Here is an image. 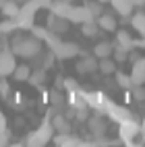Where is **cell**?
<instances>
[{"mask_svg":"<svg viewBox=\"0 0 145 147\" xmlns=\"http://www.w3.org/2000/svg\"><path fill=\"white\" fill-rule=\"evenodd\" d=\"M52 126H54V133H71L73 131V126H71V120L66 118L64 114H54V118H52Z\"/></svg>","mask_w":145,"mask_h":147,"instance_id":"14","label":"cell"},{"mask_svg":"<svg viewBox=\"0 0 145 147\" xmlns=\"http://www.w3.org/2000/svg\"><path fill=\"white\" fill-rule=\"evenodd\" d=\"M110 4L114 6V11L118 13L120 17H131L133 8H135L133 0H110Z\"/></svg>","mask_w":145,"mask_h":147,"instance_id":"15","label":"cell"},{"mask_svg":"<svg viewBox=\"0 0 145 147\" xmlns=\"http://www.w3.org/2000/svg\"><path fill=\"white\" fill-rule=\"evenodd\" d=\"M69 23H75V25H81V23H85V21H89V19H93L91 17V13L87 11V6L83 4V6H75L73 4V8H71V13H69Z\"/></svg>","mask_w":145,"mask_h":147,"instance_id":"9","label":"cell"},{"mask_svg":"<svg viewBox=\"0 0 145 147\" xmlns=\"http://www.w3.org/2000/svg\"><path fill=\"white\" fill-rule=\"evenodd\" d=\"M0 11H2L4 17L8 19H15L17 13H19V4L15 2V0H2V4H0Z\"/></svg>","mask_w":145,"mask_h":147,"instance_id":"22","label":"cell"},{"mask_svg":"<svg viewBox=\"0 0 145 147\" xmlns=\"http://www.w3.org/2000/svg\"><path fill=\"white\" fill-rule=\"evenodd\" d=\"M98 71L104 75H114L116 73V60L112 56L108 58H98Z\"/></svg>","mask_w":145,"mask_h":147,"instance_id":"19","label":"cell"},{"mask_svg":"<svg viewBox=\"0 0 145 147\" xmlns=\"http://www.w3.org/2000/svg\"><path fill=\"white\" fill-rule=\"evenodd\" d=\"M0 97L2 100H11V85H8L6 77H0Z\"/></svg>","mask_w":145,"mask_h":147,"instance_id":"30","label":"cell"},{"mask_svg":"<svg viewBox=\"0 0 145 147\" xmlns=\"http://www.w3.org/2000/svg\"><path fill=\"white\" fill-rule=\"evenodd\" d=\"M37 11H40V4H37L35 0H29V2H25L23 6H19V13L15 17L17 29H31Z\"/></svg>","mask_w":145,"mask_h":147,"instance_id":"2","label":"cell"},{"mask_svg":"<svg viewBox=\"0 0 145 147\" xmlns=\"http://www.w3.org/2000/svg\"><path fill=\"white\" fill-rule=\"evenodd\" d=\"M52 137H54V126L52 122H42L33 133H29L27 135V145L29 147H44L46 143H50L52 141Z\"/></svg>","mask_w":145,"mask_h":147,"instance_id":"3","label":"cell"},{"mask_svg":"<svg viewBox=\"0 0 145 147\" xmlns=\"http://www.w3.org/2000/svg\"><path fill=\"white\" fill-rule=\"evenodd\" d=\"M66 2H71V4H73V0H66Z\"/></svg>","mask_w":145,"mask_h":147,"instance_id":"39","label":"cell"},{"mask_svg":"<svg viewBox=\"0 0 145 147\" xmlns=\"http://www.w3.org/2000/svg\"><path fill=\"white\" fill-rule=\"evenodd\" d=\"M141 131H143V143H145V129H141Z\"/></svg>","mask_w":145,"mask_h":147,"instance_id":"37","label":"cell"},{"mask_svg":"<svg viewBox=\"0 0 145 147\" xmlns=\"http://www.w3.org/2000/svg\"><path fill=\"white\" fill-rule=\"evenodd\" d=\"M52 54L58 60H69L73 56H79L81 54V48L77 46L75 42H64V40H58L56 46H52Z\"/></svg>","mask_w":145,"mask_h":147,"instance_id":"4","label":"cell"},{"mask_svg":"<svg viewBox=\"0 0 145 147\" xmlns=\"http://www.w3.org/2000/svg\"><path fill=\"white\" fill-rule=\"evenodd\" d=\"M0 4H2V0H0Z\"/></svg>","mask_w":145,"mask_h":147,"instance_id":"41","label":"cell"},{"mask_svg":"<svg viewBox=\"0 0 145 147\" xmlns=\"http://www.w3.org/2000/svg\"><path fill=\"white\" fill-rule=\"evenodd\" d=\"M87 126L93 137H102L106 133V122L100 118V116H93V118H87Z\"/></svg>","mask_w":145,"mask_h":147,"instance_id":"18","label":"cell"},{"mask_svg":"<svg viewBox=\"0 0 145 147\" xmlns=\"http://www.w3.org/2000/svg\"><path fill=\"white\" fill-rule=\"evenodd\" d=\"M114 77H116V83H118V87H122V89H131V87H133L131 75H124V73H114Z\"/></svg>","mask_w":145,"mask_h":147,"instance_id":"27","label":"cell"},{"mask_svg":"<svg viewBox=\"0 0 145 147\" xmlns=\"http://www.w3.org/2000/svg\"><path fill=\"white\" fill-rule=\"evenodd\" d=\"M69 27H71V23H69V19H64V17L50 15V19H48V29H50L52 33H56V35L66 33V31H69Z\"/></svg>","mask_w":145,"mask_h":147,"instance_id":"10","label":"cell"},{"mask_svg":"<svg viewBox=\"0 0 145 147\" xmlns=\"http://www.w3.org/2000/svg\"><path fill=\"white\" fill-rule=\"evenodd\" d=\"M98 2H102V4H106V2H110V0H98Z\"/></svg>","mask_w":145,"mask_h":147,"instance_id":"36","label":"cell"},{"mask_svg":"<svg viewBox=\"0 0 145 147\" xmlns=\"http://www.w3.org/2000/svg\"><path fill=\"white\" fill-rule=\"evenodd\" d=\"M29 73H31V66H29V64H17L11 77H13L15 81L23 83V81H27V79H29Z\"/></svg>","mask_w":145,"mask_h":147,"instance_id":"21","label":"cell"},{"mask_svg":"<svg viewBox=\"0 0 145 147\" xmlns=\"http://www.w3.org/2000/svg\"><path fill=\"white\" fill-rule=\"evenodd\" d=\"M35 2L40 4V8H48V6H50V2H52V0H35Z\"/></svg>","mask_w":145,"mask_h":147,"instance_id":"35","label":"cell"},{"mask_svg":"<svg viewBox=\"0 0 145 147\" xmlns=\"http://www.w3.org/2000/svg\"><path fill=\"white\" fill-rule=\"evenodd\" d=\"M141 35H143V42H145V31H143V33H141Z\"/></svg>","mask_w":145,"mask_h":147,"instance_id":"38","label":"cell"},{"mask_svg":"<svg viewBox=\"0 0 145 147\" xmlns=\"http://www.w3.org/2000/svg\"><path fill=\"white\" fill-rule=\"evenodd\" d=\"M131 81L133 85H143L145 83V58H137L131 71Z\"/></svg>","mask_w":145,"mask_h":147,"instance_id":"12","label":"cell"},{"mask_svg":"<svg viewBox=\"0 0 145 147\" xmlns=\"http://www.w3.org/2000/svg\"><path fill=\"white\" fill-rule=\"evenodd\" d=\"M4 131H8V122H6V116L0 112V133H4Z\"/></svg>","mask_w":145,"mask_h":147,"instance_id":"33","label":"cell"},{"mask_svg":"<svg viewBox=\"0 0 145 147\" xmlns=\"http://www.w3.org/2000/svg\"><path fill=\"white\" fill-rule=\"evenodd\" d=\"M81 29H83V35H87V37H93L95 33L100 31V27H98V23H95V19H89V21L81 23Z\"/></svg>","mask_w":145,"mask_h":147,"instance_id":"24","label":"cell"},{"mask_svg":"<svg viewBox=\"0 0 145 147\" xmlns=\"http://www.w3.org/2000/svg\"><path fill=\"white\" fill-rule=\"evenodd\" d=\"M11 50L15 56H23V58H33L42 52V40H37L35 35H15Z\"/></svg>","mask_w":145,"mask_h":147,"instance_id":"1","label":"cell"},{"mask_svg":"<svg viewBox=\"0 0 145 147\" xmlns=\"http://www.w3.org/2000/svg\"><path fill=\"white\" fill-rule=\"evenodd\" d=\"M17 66V56L13 50H0V77H11Z\"/></svg>","mask_w":145,"mask_h":147,"instance_id":"6","label":"cell"},{"mask_svg":"<svg viewBox=\"0 0 145 147\" xmlns=\"http://www.w3.org/2000/svg\"><path fill=\"white\" fill-rule=\"evenodd\" d=\"M87 6V11L91 13V17L95 19V17H100L102 13H104V8H102V2H98V0H95V2H89V4H85Z\"/></svg>","mask_w":145,"mask_h":147,"instance_id":"32","label":"cell"},{"mask_svg":"<svg viewBox=\"0 0 145 147\" xmlns=\"http://www.w3.org/2000/svg\"><path fill=\"white\" fill-rule=\"evenodd\" d=\"M15 29H17V21H15V19H8L6 17V21H2V23H0V33H13L15 31Z\"/></svg>","mask_w":145,"mask_h":147,"instance_id":"28","label":"cell"},{"mask_svg":"<svg viewBox=\"0 0 145 147\" xmlns=\"http://www.w3.org/2000/svg\"><path fill=\"white\" fill-rule=\"evenodd\" d=\"M50 104L56 108V110H62V108L66 106V100H64V95L60 91H52L50 93Z\"/></svg>","mask_w":145,"mask_h":147,"instance_id":"26","label":"cell"},{"mask_svg":"<svg viewBox=\"0 0 145 147\" xmlns=\"http://www.w3.org/2000/svg\"><path fill=\"white\" fill-rule=\"evenodd\" d=\"M114 52V44L112 42H98L93 48V56L95 58H108Z\"/></svg>","mask_w":145,"mask_h":147,"instance_id":"17","label":"cell"},{"mask_svg":"<svg viewBox=\"0 0 145 147\" xmlns=\"http://www.w3.org/2000/svg\"><path fill=\"white\" fill-rule=\"evenodd\" d=\"M106 114H108V118H112L114 122H120L124 118H131V110L129 108H124V106H118V104H114V102H106Z\"/></svg>","mask_w":145,"mask_h":147,"instance_id":"7","label":"cell"},{"mask_svg":"<svg viewBox=\"0 0 145 147\" xmlns=\"http://www.w3.org/2000/svg\"><path fill=\"white\" fill-rule=\"evenodd\" d=\"M131 97L135 102H145V89H143V85H133L131 87Z\"/></svg>","mask_w":145,"mask_h":147,"instance_id":"29","label":"cell"},{"mask_svg":"<svg viewBox=\"0 0 145 147\" xmlns=\"http://www.w3.org/2000/svg\"><path fill=\"white\" fill-rule=\"evenodd\" d=\"M83 54V52H81ZM77 71L87 75V73H95L98 71V58L95 56H89V54H83V58L77 62Z\"/></svg>","mask_w":145,"mask_h":147,"instance_id":"11","label":"cell"},{"mask_svg":"<svg viewBox=\"0 0 145 147\" xmlns=\"http://www.w3.org/2000/svg\"><path fill=\"white\" fill-rule=\"evenodd\" d=\"M116 44L122 46V48H127V50H133V48H135V42H133L131 33L124 31V29H116Z\"/></svg>","mask_w":145,"mask_h":147,"instance_id":"20","label":"cell"},{"mask_svg":"<svg viewBox=\"0 0 145 147\" xmlns=\"http://www.w3.org/2000/svg\"><path fill=\"white\" fill-rule=\"evenodd\" d=\"M131 25H133L135 31L143 33V31H145V13H135V15L131 17Z\"/></svg>","mask_w":145,"mask_h":147,"instance_id":"23","label":"cell"},{"mask_svg":"<svg viewBox=\"0 0 145 147\" xmlns=\"http://www.w3.org/2000/svg\"><path fill=\"white\" fill-rule=\"evenodd\" d=\"M95 23H98V27L104 29V31H116V19L108 13H102L100 17H95Z\"/></svg>","mask_w":145,"mask_h":147,"instance_id":"16","label":"cell"},{"mask_svg":"<svg viewBox=\"0 0 145 147\" xmlns=\"http://www.w3.org/2000/svg\"><path fill=\"white\" fill-rule=\"evenodd\" d=\"M8 139H11V133H8V131L0 133V147H2V145H6V143H8Z\"/></svg>","mask_w":145,"mask_h":147,"instance_id":"34","label":"cell"},{"mask_svg":"<svg viewBox=\"0 0 145 147\" xmlns=\"http://www.w3.org/2000/svg\"><path fill=\"white\" fill-rule=\"evenodd\" d=\"M62 85H64V89L69 91V93H75V91H79V89H81V85H79V81H75V79H71V77H66V79L62 81Z\"/></svg>","mask_w":145,"mask_h":147,"instance_id":"31","label":"cell"},{"mask_svg":"<svg viewBox=\"0 0 145 147\" xmlns=\"http://www.w3.org/2000/svg\"><path fill=\"white\" fill-rule=\"evenodd\" d=\"M118 124H120V129H118V131H120V139L127 143V145H131V139H135V137L141 133V124L135 120L133 116H131V118L120 120Z\"/></svg>","mask_w":145,"mask_h":147,"instance_id":"5","label":"cell"},{"mask_svg":"<svg viewBox=\"0 0 145 147\" xmlns=\"http://www.w3.org/2000/svg\"><path fill=\"white\" fill-rule=\"evenodd\" d=\"M46 81V71L44 68H40V71H31L29 73V79H27V83H31V85H42Z\"/></svg>","mask_w":145,"mask_h":147,"instance_id":"25","label":"cell"},{"mask_svg":"<svg viewBox=\"0 0 145 147\" xmlns=\"http://www.w3.org/2000/svg\"><path fill=\"white\" fill-rule=\"evenodd\" d=\"M143 129H145V122H143Z\"/></svg>","mask_w":145,"mask_h":147,"instance_id":"40","label":"cell"},{"mask_svg":"<svg viewBox=\"0 0 145 147\" xmlns=\"http://www.w3.org/2000/svg\"><path fill=\"white\" fill-rule=\"evenodd\" d=\"M52 141H54L58 147H79V145H85V143L81 141V137L73 135V131H71V133H54Z\"/></svg>","mask_w":145,"mask_h":147,"instance_id":"8","label":"cell"},{"mask_svg":"<svg viewBox=\"0 0 145 147\" xmlns=\"http://www.w3.org/2000/svg\"><path fill=\"white\" fill-rule=\"evenodd\" d=\"M52 11V15H56V17H69V13H71V8H73V4L71 2H66V0H52L50 2V6H48Z\"/></svg>","mask_w":145,"mask_h":147,"instance_id":"13","label":"cell"}]
</instances>
